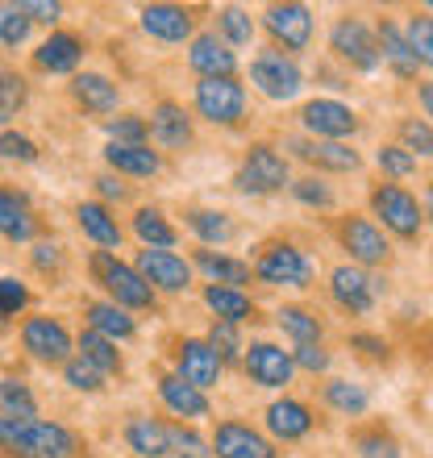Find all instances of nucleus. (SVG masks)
Returning a JSON list of instances; mask_svg holds the SVG:
<instances>
[{"label": "nucleus", "mask_w": 433, "mask_h": 458, "mask_svg": "<svg viewBox=\"0 0 433 458\" xmlns=\"http://www.w3.org/2000/svg\"><path fill=\"white\" fill-rule=\"evenodd\" d=\"M97 188H100V196H105V200H125V196H130V188H125L121 180H113V175H100Z\"/></svg>", "instance_id": "052dcab7"}, {"label": "nucleus", "mask_w": 433, "mask_h": 458, "mask_svg": "<svg viewBox=\"0 0 433 458\" xmlns=\"http://www.w3.org/2000/svg\"><path fill=\"white\" fill-rule=\"evenodd\" d=\"M84 63V38L72 30H55V34L34 50V67L47 75H67Z\"/></svg>", "instance_id": "412c9836"}, {"label": "nucleus", "mask_w": 433, "mask_h": 458, "mask_svg": "<svg viewBox=\"0 0 433 458\" xmlns=\"http://www.w3.org/2000/svg\"><path fill=\"white\" fill-rule=\"evenodd\" d=\"M30 30H34V21L25 17L21 4H0V42L4 47H21Z\"/></svg>", "instance_id": "de8ad7c7"}, {"label": "nucleus", "mask_w": 433, "mask_h": 458, "mask_svg": "<svg viewBox=\"0 0 433 458\" xmlns=\"http://www.w3.org/2000/svg\"><path fill=\"white\" fill-rule=\"evenodd\" d=\"M421 213H425V221L433 225V180H429V188H425V200H421Z\"/></svg>", "instance_id": "e2e57ef3"}, {"label": "nucleus", "mask_w": 433, "mask_h": 458, "mask_svg": "<svg viewBox=\"0 0 433 458\" xmlns=\"http://www.w3.org/2000/svg\"><path fill=\"white\" fill-rule=\"evenodd\" d=\"M125 446L138 458H167L171 454V425L155 421V417H133L125 425Z\"/></svg>", "instance_id": "bb28decb"}, {"label": "nucleus", "mask_w": 433, "mask_h": 458, "mask_svg": "<svg viewBox=\"0 0 433 458\" xmlns=\"http://www.w3.org/2000/svg\"><path fill=\"white\" fill-rule=\"evenodd\" d=\"M72 100L88 113H113L117 109V84H113L108 75L84 72L72 80Z\"/></svg>", "instance_id": "c85d7f7f"}, {"label": "nucleus", "mask_w": 433, "mask_h": 458, "mask_svg": "<svg viewBox=\"0 0 433 458\" xmlns=\"http://www.w3.org/2000/svg\"><path fill=\"white\" fill-rule=\"evenodd\" d=\"M301 125L309 138H317V142H346V138H354V133L362 130L359 113L350 109L346 100H334V97L309 100L301 109Z\"/></svg>", "instance_id": "1a4fd4ad"}, {"label": "nucleus", "mask_w": 433, "mask_h": 458, "mask_svg": "<svg viewBox=\"0 0 433 458\" xmlns=\"http://www.w3.org/2000/svg\"><path fill=\"white\" fill-rule=\"evenodd\" d=\"M0 450L13 458H75L80 434H72L59 421H13L0 417Z\"/></svg>", "instance_id": "f257e3e1"}, {"label": "nucleus", "mask_w": 433, "mask_h": 458, "mask_svg": "<svg viewBox=\"0 0 433 458\" xmlns=\"http://www.w3.org/2000/svg\"><path fill=\"white\" fill-rule=\"evenodd\" d=\"M133 233H138V242H142L146 250H171V246L180 242L175 225H171L158 208H138V213H133Z\"/></svg>", "instance_id": "f704fd0d"}, {"label": "nucleus", "mask_w": 433, "mask_h": 458, "mask_svg": "<svg viewBox=\"0 0 433 458\" xmlns=\"http://www.w3.org/2000/svg\"><path fill=\"white\" fill-rule=\"evenodd\" d=\"M263 30L271 34V42L276 47H284V55H301V50H309V42H313V9L309 4H267L263 9Z\"/></svg>", "instance_id": "9d476101"}, {"label": "nucleus", "mask_w": 433, "mask_h": 458, "mask_svg": "<svg viewBox=\"0 0 433 458\" xmlns=\"http://www.w3.org/2000/svg\"><path fill=\"white\" fill-rule=\"evenodd\" d=\"M4 326H9V321H4V317H0V329H4Z\"/></svg>", "instance_id": "69168bd1"}, {"label": "nucleus", "mask_w": 433, "mask_h": 458, "mask_svg": "<svg viewBox=\"0 0 433 458\" xmlns=\"http://www.w3.org/2000/svg\"><path fill=\"white\" fill-rule=\"evenodd\" d=\"M21 346L34 354L38 362H67L72 359V334L55 317H30L21 326Z\"/></svg>", "instance_id": "dca6fc26"}, {"label": "nucleus", "mask_w": 433, "mask_h": 458, "mask_svg": "<svg viewBox=\"0 0 433 458\" xmlns=\"http://www.w3.org/2000/svg\"><path fill=\"white\" fill-rule=\"evenodd\" d=\"M188 63L200 80H238V55L216 34H200L188 47Z\"/></svg>", "instance_id": "aec40b11"}, {"label": "nucleus", "mask_w": 433, "mask_h": 458, "mask_svg": "<svg viewBox=\"0 0 433 458\" xmlns=\"http://www.w3.org/2000/svg\"><path fill=\"white\" fill-rule=\"evenodd\" d=\"M108 138H113L117 146H146V138H150V125H146L142 117L125 113V117H113V121H108Z\"/></svg>", "instance_id": "8fccbe9b"}, {"label": "nucleus", "mask_w": 433, "mask_h": 458, "mask_svg": "<svg viewBox=\"0 0 433 458\" xmlns=\"http://www.w3.org/2000/svg\"><path fill=\"white\" fill-rule=\"evenodd\" d=\"M292 362H296V371L325 375V371H329V362H334V354L325 350V342H313V346H296V350H292Z\"/></svg>", "instance_id": "864d4df0"}, {"label": "nucleus", "mask_w": 433, "mask_h": 458, "mask_svg": "<svg viewBox=\"0 0 433 458\" xmlns=\"http://www.w3.org/2000/svg\"><path fill=\"white\" fill-rule=\"evenodd\" d=\"M337 242H342V250L350 254V263L362 267V271H375V267H387L392 263V242L371 217H362V213H346V217H337Z\"/></svg>", "instance_id": "423d86ee"}, {"label": "nucleus", "mask_w": 433, "mask_h": 458, "mask_svg": "<svg viewBox=\"0 0 433 458\" xmlns=\"http://www.w3.org/2000/svg\"><path fill=\"white\" fill-rule=\"evenodd\" d=\"M208 346H213V354L221 359V367L225 362H238L242 359V334H238V326H225V321H213V329H208Z\"/></svg>", "instance_id": "49530a36"}, {"label": "nucleus", "mask_w": 433, "mask_h": 458, "mask_svg": "<svg viewBox=\"0 0 433 458\" xmlns=\"http://www.w3.org/2000/svg\"><path fill=\"white\" fill-rule=\"evenodd\" d=\"M250 276L271 284V288H313L317 267L301 246H292V242H271V246H263V254L254 259Z\"/></svg>", "instance_id": "20e7f679"}, {"label": "nucleus", "mask_w": 433, "mask_h": 458, "mask_svg": "<svg viewBox=\"0 0 433 458\" xmlns=\"http://www.w3.org/2000/svg\"><path fill=\"white\" fill-rule=\"evenodd\" d=\"M417 100H421V113H425V121L433 125V80L429 84H421L417 88Z\"/></svg>", "instance_id": "680f3d73"}, {"label": "nucleus", "mask_w": 433, "mask_h": 458, "mask_svg": "<svg viewBox=\"0 0 433 458\" xmlns=\"http://www.w3.org/2000/svg\"><path fill=\"white\" fill-rule=\"evenodd\" d=\"M288 188H292V196H296L301 205H309V208H334L337 205L334 188H329L321 175H301V180L288 183Z\"/></svg>", "instance_id": "a18cd8bd"}, {"label": "nucleus", "mask_w": 433, "mask_h": 458, "mask_svg": "<svg viewBox=\"0 0 433 458\" xmlns=\"http://www.w3.org/2000/svg\"><path fill=\"white\" fill-rule=\"evenodd\" d=\"M0 158H9V163H34L38 146L17 130H0Z\"/></svg>", "instance_id": "5fc2aeb1"}, {"label": "nucleus", "mask_w": 433, "mask_h": 458, "mask_svg": "<svg viewBox=\"0 0 433 458\" xmlns=\"http://www.w3.org/2000/svg\"><path fill=\"white\" fill-rule=\"evenodd\" d=\"M63 263V246L59 242H38L34 246V267L38 271H50V267Z\"/></svg>", "instance_id": "bf43d9fd"}, {"label": "nucleus", "mask_w": 433, "mask_h": 458, "mask_svg": "<svg viewBox=\"0 0 433 458\" xmlns=\"http://www.w3.org/2000/svg\"><path fill=\"white\" fill-rule=\"evenodd\" d=\"M208 446H213L216 458H279L276 442L246 421H221Z\"/></svg>", "instance_id": "4468645a"}, {"label": "nucleus", "mask_w": 433, "mask_h": 458, "mask_svg": "<svg viewBox=\"0 0 433 458\" xmlns=\"http://www.w3.org/2000/svg\"><path fill=\"white\" fill-rule=\"evenodd\" d=\"M75 221H80V229H84L97 246H105V250H117V246H121L117 217H113V213H108V205H100V200H84V205L75 208Z\"/></svg>", "instance_id": "7c9ffc66"}, {"label": "nucleus", "mask_w": 433, "mask_h": 458, "mask_svg": "<svg viewBox=\"0 0 433 458\" xmlns=\"http://www.w3.org/2000/svg\"><path fill=\"white\" fill-rule=\"evenodd\" d=\"M250 84L267 100H292L304 88V72H301V63L288 59L284 50H263L250 63Z\"/></svg>", "instance_id": "f8f14e48"}, {"label": "nucleus", "mask_w": 433, "mask_h": 458, "mask_svg": "<svg viewBox=\"0 0 433 458\" xmlns=\"http://www.w3.org/2000/svg\"><path fill=\"white\" fill-rule=\"evenodd\" d=\"M292 155L309 163L317 171H334V175H346V171L362 167V155L350 142H317V138H284Z\"/></svg>", "instance_id": "2eb2a0df"}, {"label": "nucleus", "mask_w": 433, "mask_h": 458, "mask_svg": "<svg viewBox=\"0 0 433 458\" xmlns=\"http://www.w3.org/2000/svg\"><path fill=\"white\" fill-rule=\"evenodd\" d=\"M25 97H30V92H25V80L17 72H13V67H0V109L9 113H17L25 105Z\"/></svg>", "instance_id": "603ef678"}, {"label": "nucleus", "mask_w": 433, "mask_h": 458, "mask_svg": "<svg viewBox=\"0 0 433 458\" xmlns=\"http://www.w3.org/2000/svg\"><path fill=\"white\" fill-rule=\"evenodd\" d=\"M371 217H379L375 225L400 242H417L425 229L421 200H417L409 188H400V183H375L371 188Z\"/></svg>", "instance_id": "f03ea898"}, {"label": "nucleus", "mask_w": 433, "mask_h": 458, "mask_svg": "<svg viewBox=\"0 0 433 458\" xmlns=\"http://www.w3.org/2000/svg\"><path fill=\"white\" fill-rule=\"evenodd\" d=\"M350 446H354L359 458H400L396 434L384 429V425H362V429H354V434H350Z\"/></svg>", "instance_id": "58836bf2"}, {"label": "nucleus", "mask_w": 433, "mask_h": 458, "mask_svg": "<svg viewBox=\"0 0 433 458\" xmlns=\"http://www.w3.org/2000/svg\"><path fill=\"white\" fill-rule=\"evenodd\" d=\"M329 50L346 63L350 72H379V38L362 17H337L329 30Z\"/></svg>", "instance_id": "6e6552de"}, {"label": "nucleus", "mask_w": 433, "mask_h": 458, "mask_svg": "<svg viewBox=\"0 0 433 458\" xmlns=\"http://www.w3.org/2000/svg\"><path fill=\"white\" fill-rule=\"evenodd\" d=\"M216 25H221V42L225 47H250L254 42V17L246 9H238V4H225V9L216 13Z\"/></svg>", "instance_id": "a19ab883"}, {"label": "nucleus", "mask_w": 433, "mask_h": 458, "mask_svg": "<svg viewBox=\"0 0 433 458\" xmlns=\"http://www.w3.org/2000/svg\"><path fill=\"white\" fill-rule=\"evenodd\" d=\"M396 133H400L396 146H404L412 158H433V125L425 117H404L396 125Z\"/></svg>", "instance_id": "79ce46f5"}, {"label": "nucleus", "mask_w": 433, "mask_h": 458, "mask_svg": "<svg viewBox=\"0 0 433 458\" xmlns=\"http://www.w3.org/2000/svg\"><path fill=\"white\" fill-rule=\"evenodd\" d=\"M188 229L205 242V250L208 246H225V242L233 238V221H229V213H221V208H192V213H188Z\"/></svg>", "instance_id": "4c0bfd02"}, {"label": "nucleus", "mask_w": 433, "mask_h": 458, "mask_svg": "<svg viewBox=\"0 0 433 458\" xmlns=\"http://www.w3.org/2000/svg\"><path fill=\"white\" fill-rule=\"evenodd\" d=\"M92 276L97 284L108 292V301L117 304V309H155V288L138 276V267L121 263L113 250H97L92 254Z\"/></svg>", "instance_id": "7ed1b4c3"}, {"label": "nucleus", "mask_w": 433, "mask_h": 458, "mask_svg": "<svg viewBox=\"0 0 433 458\" xmlns=\"http://www.w3.org/2000/svg\"><path fill=\"white\" fill-rule=\"evenodd\" d=\"M205 304L213 309L225 326H242V321H254V301L246 296V292H238V288H221V284H208L205 288Z\"/></svg>", "instance_id": "473e14b6"}, {"label": "nucleus", "mask_w": 433, "mask_h": 458, "mask_svg": "<svg viewBox=\"0 0 433 458\" xmlns=\"http://www.w3.org/2000/svg\"><path fill=\"white\" fill-rule=\"evenodd\" d=\"M84 317H88V329H97L105 338H133V317L125 309H117L113 301H92L84 304Z\"/></svg>", "instance_id": "c9c22d12"}, {"label": "nucleus", "mask_w": 433, "mask_h": 458, "mask_svg": "<svg viewBox=\"0 0 433 458\" xmlns=\"http://www.w3.org/2000/svg\"><path fill=\"white\" fill-rule=\"evenodd\" d=\"M138 276L155 292H183L192 284V263H183L175 250H138Z\"/></svg>", "instance_id": "6ab92c4d"}, {"label": "nucleus", "mask_w": 433, "mask_h": 458, "mask_svg": "<svg viewBox=\"0 0 433 458\" xmlns=\"http://www.w3.org/2000/svg\"><path fill=\"white\" fill-rule=\"evenodd\" d=\"M142 30L158 42H183V38H192V13L183 4H146Z\"/></svg>", "instance_id": "b1692460"}, {"label": "nucleus", "mask_w": 433, "mask_h": 458, "mask_svg": "<svg viewBox=\"0 0 433 458\" xmlns=\"http://www.w3.org/2000/svg\"><path fill=\"white\" fill-rule=\"evenodd\" d=\"M276 326L292 338V346H313V342L325 338V321L321 313L304 309V304H284L276 313Z\"/></svg>", "instance_id": "c756f323"}, {"label": "nucleus", "mask_w": 433, "mask_h": 458, "mask_svg": "<svg viewBox=\"0 0 433 458\" xmlns=\"http://www.w3.org/2000/svg\"><path fill=\"white\" fill-rule=\"evenodd\" d=\"M38 233V217L25 192H13V188H0V238L4 242H30Z\"/></svg>", "instance_id": "393cba45"}, {"label": "nucleus", "mask_w": 433, "mask_h": 458, "mask_svg": "<svg viewBox=\"0 0 433 458\" xmlns=\"http://www.w3.org/2000/svg\"><path fill=\"white\" fill-rule=\"evenodd\" d=\"M0 417H13V421H34L38 417V400L21 379H0Z\"/></svg>", "instance_id": "ea45409f"}, {"label": "nucleus", "mask_w": 433, "mask_h": 458, "mask_svg": "<svg viewBox=\"0 0 433 458\" xmlns=\"http://www.w3.org/2000/svg\"><path fill=\"white\" fill-rule=\"evenodd\" d=\"M321 400L342 417H362L371 409V392L362 384H350V379H325L321 384Z\"/></svg>", "instance_id": "72a5a7b5"}, {"label": "nucleus", "mask_w": 433, "mask_h": 458, "mask_svg": "<svg viewBox=\"0 0 433 458\" xmlns=\"http://www.w3.org/2000/svg\"><path fill=\"white\" fill-rule=\"evenodd\" d=\"M105 163L117 171V175H138V180H150V175L163 171V158H158L150 146H117V142H108L105 146Z\"/></svg>", "instance_id": "cd10ccee"}, {"label": "nucleus", "mask_w": 433, "mask_h": 458, "mask_svg": "<svg viewBox=\"0 0 433 458\" xmlns=\"http://www.w3.org/2000/svg\"><path fill=\"white\" fill-rule=\"evenodd\" d=\"M192 100L200 117L213 125H225V130L242 125V117H246V88L238 80H196Z\"/></svg>", "instance_id": "9b49d317"}, {"label": "nucleus", "mask_w": 433, "mask_h": 458, "mask_svg": "<svg viewBox=\"0 0 433 458\" xmlns=\"http://www.w3.org/2000/svg\"><path fill=\"white\" fill-rule=\"evenodd\" d=\"M80 359L92 362L100 375H121V367H125L117 342L105 338V334H97V329H84V334H80Z\"/></svg>", "instance_id": "e433bc0d"}, {"label": "nucleus", "mask_w": 433, "mask_h": 458, "mask_svg": "<svg viewBox=\"0 0 433 458\" xmlns=\"http://www.w3.org/2000/svg\"><path fill=\"white\" fill-rule=\"evenodd\" d=\"M387 292L384 276H375V271H362L354 263H342L329 271V296L342 313L350 317H367L379 304V296Z\"/></svg>", "instance_id": "0eeeda50"}, {"label": "nucleus", "mask_w": 433, "mask_h": 458, "mask_svg": "<svg viewBox=\"0 0 433 458\" xmlns=\"http://www.w3.org/2000/svg\"><path fill=\"white\" fill-rule=\"evenodd\" d=\"M375 167L384 171V183H396V180H409L412 171H417V158H412L404 146L387 142L375 150Z\"/></svg>", "instance_id": "37998d69"}, {"label": "nucleus", "mask_w": 433, "mask_h": 458, "mask_svg": "<svg viewBox=\"0 0 433 458\" xmlns=\"http://www.w3.org/2000/svg\"><path fill=\"white\" fill-rule=\"evenodd\" d=\"M404 42H409L417 67H429L433 72V17H409V25H404Z\"/></svg>", "instance_id": "c03bdc74"}, {"label": "nucleus", "mask_w": 433, "mask_h": 458, "mask_svg": "<svg viewBox=\"0 0 433 458\" xmlns=\"http://www.w3.org/2000/svg\"><path fill=\"white\" fill-rule=\"evenodd\" d=\"M4 121H9V113H4V109H0V130H4Z\"/></svg>", "instance_id": "0e129e2a"}, {"label": "nucleus", "mask_w": 433, "mask_h": 458, "mask_svg": "<svg viewBox=\"0 0 433 458\" xmlns=\"http://www.w3.org/2000/svg\"><path fill=\"white\" fill-rule=\"evenodd\" d=\"M429 13H433V0H429Z\"/></svg>", "instance_id": "338daca9"}, {"label": "nucleus", "mask_w": 433, "mask_h": 458, "mask_svg": "<svg viewBox=\"0 0 433 458\" xmlns=\"http://www.w3.org/2000/svg\"><path fill=\"white\" fill-rule=\"evenodd\" d=\"M221 359L213 354V346H208L205 338H183L180 346H175V375H180L183 384L200 387V392H208V387L221 384Z\"/></svg>", "instance_id": "f3484780"}, {"label": "nucleus", "mask_w": 433, "mask_h": 458, "mask_svg": "<svg viewBox=\"0 0 433 458\" xmlns=\"http://www.w3.org/2000/svg\"><path fill=\"white\" fill-rule=\"evenodd\" d=\"M150 133H155L158 146H167V150H183V146H192V117L183 113V105L175 100H163L155 109V117L146 121Z\"/></svg>", "instance_id": "a878e982"}, {"label": "nucleus", "mask_w": 433, "mask_h": 458, "mask_svg": "<svg viewBox=\"0 0 433 458\" xmlns=\"http://www.w3.org/2000/svg\"><path fill=\"white\" fill-rule=\"evenodd\" d=\"M196 267H200L213 284H221V288H238L242 292V284H250V263H242V259H233V254L196 250Z\"/></svg>", "instance_id": "2f4dec72"}, {"label": "nucleus", "mask_w": 433, "mask_h": 458, "mask_svg": "<svg viewBox=\"0 0 433 458\" xmlns=\"http://www.w3.org/2000/svg\"><path fill=\"white\" fill-rule=\"evenodd\" d=\"M30 304V288H25L21 279H0V317L9 321V317H17Z\"/></svg>", "instance_id": "6e6d98bb"}, {"label": "nucleus", "mask_w": 433, "mask_h": 458, "mask_svg": "<svg viewBox=\"0 0 433 458\" xmlns=\"http://www.w3.org/2000/svg\"><path fill=\"white\" fill-rule=\"evenodd\" d=\"M350 350H359L362 359H371V362L392 359V346H387V338H379V334H350Z\"/></svg>", "instance_id": "4d7b16f0"}, {"label": "nucleus", "mask_w": 433, "mask_h": 458, "mask_svg": "<svg viewBox=\"0 0 433 458\" xmlns=\"http://www.w3.org/2000/svg\"><path fill=\"white\" fill-rule=\"evenodd\" d=\"M288 158L279 155L271 142H250L242 167L233 171V188L242 196H276L288 188Z\"/></svg>", "instance_id": "39448f33"}, {"label": "nucleus", "mask_w": 433, "mask_h": 458, "mask_svg": "<svg viewBox=\"0 0 433 458\" xmlns=\"http://www.w3.org/2000/svg\"><path fill=\"white\" fill-rule=\"evenodd\" d=\"M171 454L175 458H216L208 437H200L188 425H171Z\"/></svg>", "instance_id": "09e8293b"}, {"label": "nucleus", "mask_w": 433, "mask_h": 458, "mask_svg": "<svg viewBox=\"0 0 433 458\" xmlns=\"http://www.w3.org/2000/svg\"><path fill=\"white\" fill-rule=\"evenodd\" d=\"M158 396H163V404H167L175 417H183V421H205V417H213L208 392L183 384L180 375H163V379H158Z\"/></svg>", "instance_id": "4be33fe9"}, {"label": "nucleus", "mask_w": 433, "mask_h": 458, "mask_svg": "<svg viewBox=\"0 0 433 458\" xmlns=\"http://www.w3.org/2000/svg\"><path fill=\"white\" fill-rule=\"evenodd\" d=\"M263 421H267V434H271V442H301V437L313 434L317 412L309 409L304 400L284 396V400H271V404H267Z\"/></svg>", "instance_id": "a211bd4d"}, {"label": "nucleus", "mask_w": 433, "mask_h": 458, "mask_svg": "<svg viewBox=\"0 0 433 458\" xmlns=\"http://www.w3.org/2000/svg\"><path fill=\"white\" fill-rule=\"evenodd\" d=\"M375 38H379V59H384V67L392 75H396V80H404V84H409V80H417V72H421V67H417V59H412V50H409V42H404V30H400L396 21H379V30H375Z\"/></svg>", "instance_id": "5701e85b"}, {"label": "nucleus", "mask_w": 433, "mask_h": 458, "mask_svg": "<svg viewBox=\"0 0 433 458\" xmlns=\"http://www.w3.org/2000/svg\"><path fill=\"white\" fill-rule=\"evenodd\" d=\"M21 9L30 21H42V25H55L63 17V9L55 4V0H21Z\"/></svg>", "instance_id": "13d9d810"}, {"label": "nucleus", "mask_w": 433, "mask_h": 458, "mask_svg": "<svg viewBox=\"0 0 433 458\" xmlns=\"http://www.w3.org/2000/svg\"><path fill=\"white\" fill-rule=\"evenodd\" d=\"M63 379H67L75 392H100V387H105V375H100L92 362L80 359V354L63 362Z\"/></svg>", "instance_id": "3c124183"}, {"label": "nucleus", "mask_w": 433, "mask_h": 458, "mask_svg": "<svg viewBox=\"0 0 433 458\" xmlns=\"http://www.w3.org/2000/svg\"><path fill=\"white\" fill-rule=\"evenodd\" d=\"M242 371L246 379L267 392H279V387L292 384V375H296V362H292V350L276 346V342H250L246 354H242Z\"/></svg>", "instance_id": "ddd939ff"}]
</instances>
